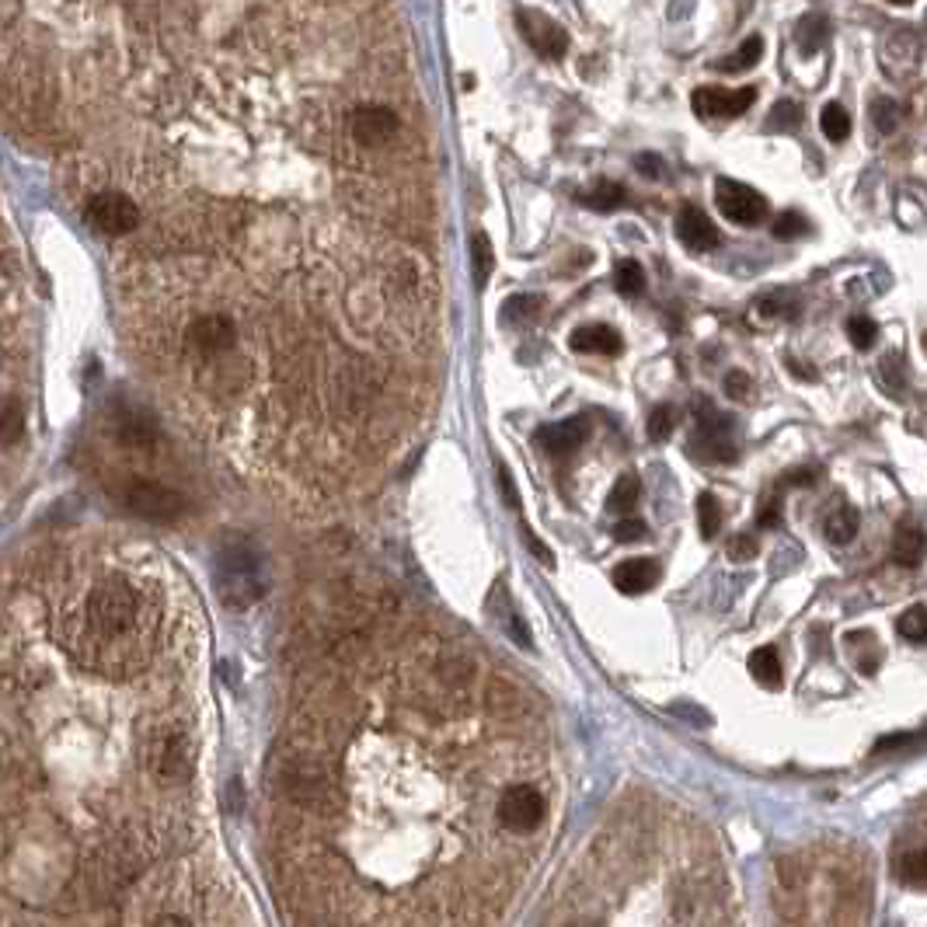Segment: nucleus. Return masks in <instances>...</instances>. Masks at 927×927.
<instances>
[{"mask_svg": "<svg viewBox=\"0 0 927 927\" xmlns=\"http://www.w3.org/2000/svg\"><path fill=\"white\" fill-rule=\"evenodd\" d=\"M147 621L143 593L130 580H106L88 593L85 631L77 638V652L91 666H133L140 628Z\"/></svg>", "mask_w": 927, "mask_h": 927, "instance_id": "obj_1", "label": "nucleus"}, {"mask_svg": "<svg viewBox=\"0 0 927 927\" xmlns=\"http://www.w3.org/2000/svg\"><path fill=\"white\" fill-rule=\"evenodd\" d=\"M217 593L227 607L244 610L258 604L269 583H265V562L255 544L249 541H227L217 554Z\"/></svg>", "mask_w": 927, "mask_h": 927, "instance_id": "obj_2", "label": "nucleus"}, {"mask_svg": "<svg viewBox=\"0 0 927 927\" xmlns=\"http://www.w3.org/2000/svg\"><path fill=\"white\" fill-rule=\"evenodd\" d=\"M143 764L161 785H181L192 774V747L189 736L172 726H157L143 739Z\"/></svg>", "mask_w": 927, "mask_h": 927, "instance_id": "obj_3", "label": "nucleus"}, {"mask_svg": "<svg viewBox=\"0 0 927 927\" xmlns=\"http://www.w3.org/2000/svg\"><path fill=\"white\" fill-rule=\"evenodd\" d=\"M279 792L300 809H324L332 802V777L311 757H286L279 764Z\"/></svg>", "mask_w": 927, "mask_h": 927, "instance_id": "obj_4", "label": "nucleus"}, {"mask_svg": "<svg viewBox=\"0 0 927 927\" xmlns=\"http://www.w3.org/2000/svg\"><path fill=\"white\" fill-rule=\"evenodd\" d=\"M119 496H122V506L136 512L140 520H151V523H175L185 517V509H189V503H185L178 488L151 482V478H130L122 485Z\"/></svg>", "mask_w": 927, "mask_h": 927, "instance_id": "obj_5", "label": "nucleus"}, {"mask_svg": "<svg viewBox=\"0 0 927 927\" xmlns=\"http://www.w3.org/2000/svg\"><path fill=\"white\" fill-rule=\"evenodd\" d=\"M715 202H718V210H722V217L739 227H757L768 217V199L760 196L753 185L736 181V178L715 181Z\"/></svg>", "mask_w": 927, "mask_h": 927, "instance_id": "obj_6", "label": "nucleus"}, {"mask_svg": "<svg viewBox=\"0 0 927 927\" xmlns=\"http://www.w3.org/2000/svg\"><path fill=\"white\" fill-rule=\"evenodd\" d=\"M548 806H544V795L530 785H512L503 792L499 798V823L512 834H530L541 827Z\"/></svg>", "mask_w": 927, "mask_h": 927, "instance_id": "obj_7", "label": "nucleus"}, {"mask_svg": "<svg viewBox=\"0 0 927 927\" xmlns=\"http://www.w3.org/2000/svg\"><path fill=\"white\" fill-rule=\"evenodd\" d=\"M88 223L95 227V231L112 234V238L130 234L140 223V210L126 192H98L88 202Z\"/></svg>", "mask_w": 927, "mask_h": 927, "instance_id": "obj_8", "label": "nucleus"}, {"mask_svg": "<svg viewBox=\"0 0 927 927\" xmlns=\"http://www.w3.org/2000/svg\"><path fill=\"white\" fill-rule=\"evenodd\" d=\"M520 35L533 46V53H541L544 59H559L569 49V35L559 22H551L548 14L538 11H517Z\"/></svg>", "mask_w": 927, "mask_h": 927, "instance_id": "obj_9", "label": "nucleus"}, {"mask_svg": "<svg viewBox=\"0 0 927 927\" xmlns=\"http://www.w3.org/2000/svg\"><path fill=\"white\" fill-rule=\"evenodd\" d=\"M757 101V88H739V91H726V88H697L691 106L702 119H736L743 115Z\"/></svg>", "mask_w": 927, "mask_h": 927, "instance_id": "obj_10", "label": "nucleus"}, {"mask_svg": "<svg viewBox=\"0 0 927 927\" xmlns=\"http://www.w3.org/2000/svg\"><path fill=\"white\" fill-rule=\"evenodd\" d=\"M234 339H238V328L223 314H206L189 328V349H196L199 356H220L234 345Z\"/></svg>", "mask_w": 927, "mask_h": 927, "instance_id": "obj_11", "label": "nucleus"}, {"mask_svg": "<svg viewBox=\"0 0 927 927\" xmlns=\"http://www.w3.org/2000/svg\"><path fill=\"white\" fill-rule=\"evenodd\" d=\"M538 440L548 453H554V457H569L572 450H580L589 440V419L572 416V419H562L554 426H544L538 432Z\"/></svg>", "mask_w": 927, "mask_h": 927, "instance_id": "obj_12", "label": "nucleus"}, {"mask_svg": "<svg viewBox=\"0 0 927 927\" xmlns=\"http://www.w3.org/2000/svg\"><path fill=\"white\" fill-rule=\"evenodd\" d=\"M395 130H398V115L384 106H363L353 112V136L363 147H380L387 136H395Z\"/></svg>", "mask_w": 927, "mask_h": 927, "instance_id": "obj_13", "label": "nucleus"}, {"mask_svg": "<svg viewBox=\"0 0 927 927\" xmlns=\"http://www.w3.org/2000/svg\"><path fill=\"white\" fill-rule=\"evenodd\" d=\"M676 238L684 241L691 252H711L718 244V227L708 220L705 210H697V206H684L676 217Z\"/></svg>", "mask_w": 927, "mask_h": 927, "instance_id": "obj_14", "label": "nucleus"}, {"mask_svg": "<svg viewBox=\"0 0 927 927\" xmlns=\"http://www.w3.org/2000/svg\"><path fill=\"white\" fill-rule=\"evenodd\" d=\"M569 345L575 353H593V356H617L625 349V339L617 328L610 324H589V328H575Z\"/></svg>", "mask_w": 927, "mask_h": 927, "instance_id": "obj_15", "label": "nucleus"}, {"mask_svg": "<svg viewBox=\"0 0 927 927\" xmlns=\"http://www.w3.org/2000/svg\"><path fill=\"white\" fill-rule=\"evenodd\" d=\"M659 583V565L652 559H628L614 569V586L625 596H642Z\"/></svg>", "mask_w": 927, "mask_h": 927, "instance_id": "obj_16", "label": "nucleus"}, {"mask_svg": "<svg viewBox=\"0 0 927 927\" xmlns=\"http://www.w3.org/2000/svg\"><path fill=\"white\" fill-rule=\"evenodd\" d=\"M924 551H927L924 533L914 530V527H903L893 541V562L903 565V569H917L924 562Z\"/></svg>", "mask_w": 927, "mask_h": 927, "instance_id": "obj_17", "label": "nucleus"}, {"mask_svg": "<svg viewBox=\"0 0 927 927\" xmlns=\"http://www.w3.org/2000/svg\"><path fill=\"white\" fill-rule=\"evenodd\" d=\"M858 527H861L858 509L854 506H837L827 517V523H823V533H827L834 544H851L858 538Z\"/></svg>", "mask_w": 927, "mask_h": 927, "instance_id": "obj_18", "label": "nucleus"}, {"mask_svg": "<svg viewBox=\"0 0 927 927\" xmlns=\"http://www.w3.org/2000/svg\"><path fill=\"white\" fill-rule=\"evenodd\" d=\"M760 56H764V38L760 35H750L743 46H739L732 56H726L722 64H718V70H726V74H743L750 67L760 64Z\"/></svg>", "mask_w": 927, "mask_h": 927, "instance_id": "obj_19", "label": "nucleus"}, {"mask_svg": "<svg viewBox=\"0 0 927 927\" xmlns=\"http://www.w3.org/2000/svg\"><path fill=\"white\" fill-rule=\"evenodd\" d=\"M750 673L757 676V684L760 687H781V659L774 649H757L750 655Z\"/></svg>", "mask_w": 927, "mask_h": 927, "instance_id": "obj_20", "label": "nucleus"}, {"mask_svg": "<svg viewBox=\"0 0 927 927\" xmlns=\"http://www.w3.org/2000/svg\"><path fill=\"white\" fill-rule=\"evenodd\" d=\"M119 437H122V443H126V446H151L157 440V429H154L151 419H143V416H136V411H130V416H122V422H119Z\"/></svg>", "mask_w": 927, "mask_h": 927, "instance_id": "obj_21", "label": "nucleus"}, {"mask_svg": "<svg viewBox=\"0 0 927 927\" xmlns=\"http://www.w3.org/2000/svg\"><path fill=\"white\" fill-rule=\"evenodd\" d=\"M819 130H823V136L834 140V143L848 140V136H851V115H848V109H843L840 101H830V106L819 112Z\"/></svg>", "mask_w": 927, "mask_h": 927, "instance_id": "obj_22", "label": "nucleus"}, {"mask_svg": "<svg viewBox=\"0 0 927 927\" xmlns=\"http://www.w3.org/2000/svg\"><path fill=\"white\" fill-rule=\"evenodd\" d=\"M492 265H496V255H492L488 234H475V238H471V273H475L478 290H485V283L492 276Z\"/></svg>", "mask_w": 927, "mask_h": 927, "instance_id": "obj_23", "label": "nucleus"}, {"mask_svg": "<svg viewBox=\"0 0 927 927\" xmlns=\"http://www.w3.org/2000/svg\"><path fill=\"white\" fill-rule=\"evenodd\" d=\"M625 199L628 196H625V189L617 181H600L593 192L580 196L583 206H589V210H600V213H610V210H617V206H625Z\"/></svg>", "mask_w": 927, "mask_h": 927, "instance_id": "obj_24", "label": "nucleus"}, {"mask_svg": "<svg viewBox=\"0 0 927 927\" xmlns=\"http://www.w3.org/2000/svg\"><path fill=\"white\" fill-rule=\"evenodd\" d=\"M896 631H900V638H906V642L924 645V642H927V607L903 610V614L896 617Z\"/></svg>", "mask_w": 927, "mask_h": 927, "instance_id": "obj_25", "label": "nucleus"}, {"mask_svg": "<svg viewBox=\"0 0 927 927\" xmlns=\"http://www.w3.org/2000/svg\"><path fill=\"white\" fill-rule=\"evenodd\" d=\"M614 286H617V294H621V297H638V294L645 290V273H642V265L631 262V258L617 262Z\"/></svg>", "mask_w": 927, "mask_h": 927, "instance_id": "obj_26", "label": "nucleus"}, {"mask_svg": "<svg viewBox=\"0 0 927 927\" xmlns=\"http://www.w3.org/2000/svg\"><path fill=\"white\" fill-rule=\"evenodd\" d=\"M697 523H702V538H718V530H722V506L711 492L697 496Z\"/></svg>", "mask_w": 927, "mask_h": 927, "instance_id": "obj_27", "label": "nucleus"}, {"mask_svg": "<svg viewBox=\"0 0 927 927\" xmlns=\"http://www.w3.org/2000/svg\"><path fill=\"white\" fill-rule=\"evenodd\" d=\"M638 496H642V482H638L634 475H625L621 482L614 485V492H610V499H607V506L614 509V512H631L634 506H638Z\"/></svg>", "mask_w": 927, "mask_h": 927, "instance_id": "obj_28", "label": "nucleus"}, {"mask_svg": "<svg viewBox=\"0 0 927 927\" xmlns=\"http://www.w3.org/2000/svg\"><path fill=\"white\" fill-rule=\"evenodd\" d=\"M437 673H440V680L446 687H464L467 680H471V673H475V663H467L464 655H446L443 663L437 666Z\"/></svg>", "mask_w": 927, "mask_h": 927, "instance_id": "obj_29", "label": "nucleus"}, {"mask_svg": "<svg viewBox=\"0 0 927 927\" xmlns=\"http://www.w3.org/2000/svg\"><path fill=\"white\" fill-rule=\"evenodd\" d=\"M900 879L906 885H917V890H924V885H927V851H906L900 858Z\"/></svg>", "mask_w": 927, "mask_h": 927, "instance_id": "obj_30", "label": "nucleus"}, {"mask_svg": "<svg viewBox=\"0 0 927 927\" xmlns=\"http://www.w3.org/2000/svg\"><path fill=\"white\" fill-rule=\"evenodd\" d=\"M488 705L503 711V715H520L523 711V697L512 691L509 684H503V680H496V684L488 687Z\"/></svg>", "mask_w": 927, "mask_h": 927, "instance_id": "obj_31", "label": "nucleus"}, {"mask_svg": "<svg viewBox=\"0 0 927 927\" xmlns=\"http://www.w3.org/2000/svg\"><path fill=\"white\" fill-rule=\"evenodd\" d=\"M25 432V408L18 398L4 401V446H14Z\"/></svg>", "mask_w": 927, "mask_h": 927, "instance_id": "obj_32", "label": "nucleus"}, {"mask_svg": "<svg viewBox=\"0 0 927 927\" xmlns=\"http://www.w3.org/2000/svg\"><path fill=\"white\" fill-rule=\"evenodd\" d=\"M848 339H851L854 349H872L875 339H879V324L869 314H854L848 321Z\"/></svg>", "mask_w": 927, "mask_h": 927, "instance_id": "obj_33", "label": "nucleus"}, {"mask_svg": "<svg viewBox=\"0 0 927 927\" xmlns=\"http://www.w3.org/2000/svg\"><path fill=\"white\" fill-rule=\"evenodd\" d=\"M806 231H809V220L802 217V213H795V210L781 213V217L774 220V238H777V241H795V238H802Z\"/></svg>", "mask_w": 927, "mask_h": 927, "instance_id": "obj_34", "label": "nucleus"}, {"mask_svg": "<svg viewBox=\"0 0 927 927\" xmlns=\"http://www.w3.org/2000/svg\"><path fill=\"white\" fill-rule=\"evenodd\" d=\"M798 122H802V109L795 106V101H777L771 119H768V130H798Z\"/></svg>", "mask_w": 927, "mask_h": 927, "instance_id": "obj_35", "label": "nucleus"}, {"mask_svg": "<svg viewBox=\"0 0 927 927\" xmlns=\"http://www.w3.org/2000/svg\"><path fill=\"white\" fill-rule=\"evenodd\" d=\"M830 35V29H827V22H823V18L816 14V18H802V25H798V43H802V49H816V46H823V38Z\"/></svg>", "mask_w": 927, "mask_h": 927, "instance_id": "obj_36", "label": "nucleus"}, {"mask_svg": "<svg viewBox=\"0 0 927 927\" xmlns=\"http://www.w3.org/2000/svg\"><path fill=\"white\" fill-rule=\"evenodd\" d=\"M872 119H875L879 133H896V126H900L896 101H893V98H875V101H872Z\"/></svg>", "mask_w": 927, "mask_h": 927, "instance_id": "obj_37", "label": "nucleus"}, {"mask_svg": "<svg viewBox=\"0 0 927 927\" xmlns=\"http://www.w3.org/2000/svg\"><path fill=\"white\" fill-rule=\"evenodd\" d=\"M673 426H676V411H673L670 405L652 408V416H649V437H652L655 443H663L670 432H673Z\"/></svg>", "mask_w": 927, "mask_h": 927, "instance_id": "obj_38", "label": "nucleus"}, {"mask_svg": "<svg viewBox=\"0 0 927 927\" xmlns=\"http://www.w3.org/2000/svg\"><path fill=\"white\" fill-rule=\"evenodd\" d=\"M538 297H509L506 300V307H503V321H527V318H533L538 314Z\"/></svg>", "mask_w": 927, "mask_h": 927, "instance_id": "obj_39", "label": "nucleus"}, {"mask_svg": "<svg viewBox=\"0 0 927 927\" xmlns=\"http://www.w3.org/2000/svg\"><path fill=\"white\" fill-rule=\"evenodd\" d=\"M729 559L732 562H750L757 559V541L750 538V533H736V538H729Z\"/></svg>", "mask_w": 927, "mask_h": 927, "instance_id": "obj_40", "label": "nucleus"}, {"mask_svg": "<svg viewBox=\"0 0 927 927\" xmlns=\"http://www.w3.org/2000/svg\"><path fill=\"white\" fill-rule=\"evenodd\" d=\"M750 387H753V380L743 374V369H732V374H726V395H729V398L747 401V398H750Z\"/></svg>", "mask_w": 927, "mask_h": 927, "instance_id": "obj_41", "label": "nucleus"}, {"mask_svg": "<svg viewBox=\"0 0 927 927\" xmlns=\"http://www.w3.org/2000/svg\"><path fill=\"white\" fill-rule=\"evenodd\" d=\"M645 533H649V530H645V523H642V520H621V523L614 527V538H617V541H625V544H628V541H642Z\"/></svg>", "mask_w": 927, "mask_h": 927, "instance_id": "obj_42", "label": "nucleus"}, {"mask_svg": "<svg viewBox=\"0 0 927 927\" xmlns=\"http://www.w3.org/2000/svg\"><path fill=\"white\" fill-rule=\"evenodd\" d=\"M496 478H499V488H503L506 506H509V509H517V506H520V496H517V485H512V475H509V467H506V464H499Z\"/></svg>", "mask_w": 927, "mask_h": 927, "instance_id": "obj_43", "label": "nucleus"}, {"mask_svg": "<svg viewBox=\"0 0 927 927\" xmlns=\"http://www.w3.org/2000/svg\"><path fill=\"white\" fill-rule=\"evenodd\" d=\"M757 523H760V527H777V523H781V506H777V499H768V503H764V509H760Z\"/></svg>", "mask_w": 927, "mask_h": 927, "instance_id": "obj_44", "label": "nucleus"}, {"mask_svg": "<svg viewBox=\"0 0 927 927\" xmlns=\"http://www.w3.org/2000/svg\"><path fill=\"white\" fill-rule=\"evenodd\" d=\"M638 172H642L645 178H659L663 175V161H659L655 154H642L638 157Z\"/></svg>", "mask_w": 927, "mask_h": 927, "instance_id": "obj_45", "label": "nucleus"}, {"mask_svg": "<svg viewBox=\"0 0 927 927\" xmlns=\"http://www.w3.org/2000/svg\"><path fill=\"white\" fill-rule=\"evenodd\" d=\"M506 625H509L512 638H517V642H520L523 649H530V631L523 628V621H520V617H517V614H509V621H506Z\"/></svg>", "mask_w": 927, "mask_h": 927, "instance_id": "obj_46", "label": "nucleus"}, {"mask_svg": "<svg viewBox=\"0 0 927 927\" xmlns=\"http://www.w3.org/2000/svg\"><path fill=\"white\" fill-rule=\"evenodd\" d=\"M785 482H788V485H813V482H816V471H813V467H798V471H792Z\"/></svg>", "mask_w": 927, "mask_h": 927, "instance_id": "obj_47", "label": "nucleus"}, {"mask_svg": "<svg viewBox=\"0 0 927 927\" xmlns=\"http://www.w3.org/2000/svg\"><path fill=\"white\" fill-rule=\"evenodd\" d=\"M151 927H192V924L185 920V917H178V914H164V917H157Z\"/></svg>", "mask_w": 927, "mask_h": 927, "instance_id": "obj_48", "label": "nucleus"}, {"mask_svg": "<svg viewBox=\"0 0 927 927\" xmlns=\"http://www.w3.org/2000/svg\"><path fill=\"white\" fill-rule=\"evenodd\" d=\"M890 4H900V8H911L914 0H890Z\"/></svg>", "mask_w": 927, "mask_h": 927, "instance_id": "obj_49", "label": "nucleus"}, {"mask_svg": "<svg viewBox=\"0 0 927 927\" xmlns=\"http://www.w3.org/2000/svg\"><path fill=\"white\" fill-rule=\"evenodd\" d=\"M572 927H596V924H572Z\"/></svg>", "mask_w": 927, "mask_h": 927, "instance_id": "obj_50", "label": "nucleus"}]
</instances>
